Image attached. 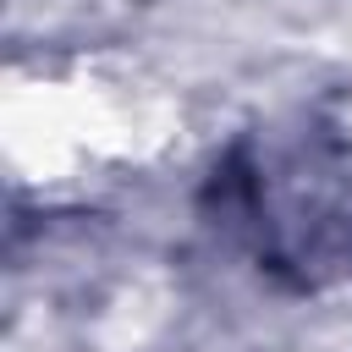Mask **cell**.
Returning a JSON list of instances; mask_svg holds the SVG:
<instances>
[{
  "mask_svg": "<svg viewBox=\"0 0 352 352\" xmlns=\"http://www.w3.org/2000/svg\"><path fill=\"white\" fill-rule=\"evenodd\" d=\"M214 226L236 231L258 270L292 292L352 275V132L302 116L292 132H248L209 182Z\"/></svg>",
  "mask_w": 352,
  "mask_h": 352,
  "instance_id": "obj_1",
  "label": "cell"
}]
</instances>
